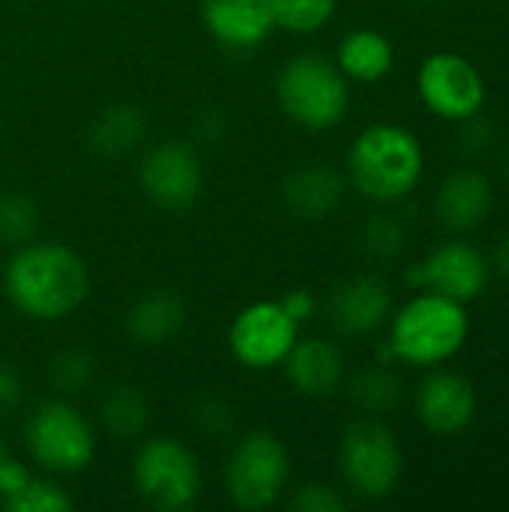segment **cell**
I'll return each mask as SVG.
<instances>
[{"label":"cell","mask_w":509,"mask_h":512,"mask_svg":"<svg viewBox=\"0 0 509 512\" xmlns=\"http://www.w3.org/2000/svg\"><path fill=\"white\" fill-rule=\"evenodd\" d=\"M90 291L81 255L54 240H30L12 249L3 270V294L30 321H63L78 312Z\"/></svg>","instance_id":"6da1fadb"},{"label":"cell","mask_w":509,"mask_h":512,"mask_svg":"<svg viewBox=\"0 0 509 512\" xmlns=\"http://www.w3.org/2000/svg\"><path fill=\"white\" fill-rule=\"evenodd\" d=\"M426 153L420 138L402 123H372L348 147V183L375 204L411 195L423 177Z\"/></svg>","instance_id":"7a4b0ae2"},{"label":"cell","mask_w":509,"mask_h":512,"mask_svg":"<svg viewBox=\"0 0 509 512\" xmlns=\"http://www.w3.org/2000/svg\"><path fill=\"white\" fill-rule=\"evenodd\" d=\"M471 318L465 303L450 300L444 294L426 291L411 297L393 318L387 348L396 363L435 369L450 363L468 342Z\"/></svg>","instance_id":"3957f363"},{"label":"cell","mask_w":509,"mask_h":512,"mask_svg":"<svg viewBox=\"0 0 509 512\" xmlns=\"http://www.w3.org/2000/svg\"><path fill=\"white\" fill-rule=\"evenodd\" d=\"M276 102L294 126L306 132H327L345 120L351 87L336 60L309 51L291 57L279 69Z\"/></svg>","instance_id":"277c9868"},{"label":"cell","mask_w":509,"mask_h":512,"mask_svg":"<svg viewBox=\"0 0 509 512\" xmlns=\"http://www.w3.org/2000/svg\"><path fill=\"white\" fill-rule=\"evenodd\" d=\"M24 447L33 465L57 477L84 474L96 459V429L72 399L54 396L36 405L24 426Z\"/></svg>","instance_id":"5b68a950"},{"label":"cell","mask_w":509,"mask_h":512,"mask_svg":"<svg viewBox=\"0 0 509 512\" xmlns=\"http://www.w3.org/2000/svg\"><path fill=\"white\" fill-rule=\"evenodd\" d=\"M291 483V456L276 432L252 429L240 435L225 462L228 501L243 512H264L279 504Z\"/></svg>","instance_id":"8992f818"},{"label":"cell","mask_w":509,"mask_h":512,"mask_svg":"<svg viewBox=\"0 0 509 512\" xmlns=\"http://www.w3.org/2000/svg\"><path fill=\"white\" fill-rule=\"evenodd\" d=\"M132 489L150 510H189L201 495L198 456L177 438H141L132 456Z\"/></svg>","instance_id":"52a82bcc"},{"label":"cell","mask_w":509,"mask_h":512,"mask_svg":"<svg viewBox=\"0 0 509 512\" xmlns=\"http://www.w3.org/2000/svg\"><path fill=\"white\" fill-rule=\"evenodd\" d=\"M402 447L378 420H354L339 441V474L345 489L360 501H384L402 480Z\"/></svg>","instance_id":"ba28073f"},{"label":"cell","mask_w":509,"mask_h":512,"mask_svg":"<svg viewBox=\"0 0 509 512\" xmlns=\"http://www.w3.org/2000/svg\"><path fill=\"white\" fill-rule=\"evenodd\" d=\"M138 186L159 210H189L204 189V162L192 141L168 138L141 150Z\"/></svg>","instance_id":"9c48e42d"},{"label":"cell","mask_w":509,"mask_h":512,"mask_svg":"<svg viewBox=\"0 0 509 512\" xmlns=\"http://www.w3.org/2000/svg\"><path fill=\"white\" fill-rule=\"evenodd\" d=\"M297 339L300 324L285 312L279 300H255L234 315L228 330V351L243 369L270 372L282 366Z\"/></svg>","instance_id":"30bf717a"},{"label":"cell","mask_w":509,"mask_h":512,"mask_svg":"<svg viewBox=\"0 0 509 512\" xmlns=\"http://www.w3.org/2000/svg\"><path fill=\"white\" fill-rule=\"evenodd\" d=\"M417 93L435 117L450 123H465L486 105V81L480 69L456 51H435L423 60Z\"/></svg>","instance_id":"8fae6325"},{"label":"cell","mask_w":509,"mask_h":512,"mask_svg":"<svg viewBox=\"0 0 509 512\" xmlns=\"http://www.w3.org/2000/svg\"><path fill=\"white\" fill-rule=\"evenodd\" d=\"M489 279H492L489 258L465 240L444 243V246L432 249L417 267L408 270L411 285L444 294L465 306L474 303L489 288Z\"/></svg>","instance_id":"7c38bea8"},{"label":"cell","mask_w":509,"mask_h":512,"mask_svg":"<svg viewBox=\"0 0 509 512\" xmlns=\"http://www.w3.org/2000/svg\"><path fill=\"white\" fill-rule=\"evenodd\" d=\"M414 414L432 435H462L477 417V390L465 375L435 369L414 393Z\"/></svg>","instance_id":"4fadbf2b"},{"label":"cell","mask_w":509,"mask_h":512,"mask_svg":"<svg viewBox=\"0 0 509 512\" xmlns=\"http://www.w3.org/2000/svg\"><path fill=\"white\" fill-rule=\"evenodd\" d=\"M393 315V291L384 279L372 273H360L345 279L339 288H333L327 300V318L330 327L339 336H372L381 330Z\"/></svg>","instance_id":"5bb4252c"},{"label":"cell","mask_w":509,"mask_h":512,"mask_svg":"<svg viewBox=\"0 0 509 512\" xmlns=\"http://www.w3.org/2000/svg\"><path fill=\"white\" fill-rule=\"evenodd\" d=\"M495 207V189L477 168H456L447 174L435 192L432 210L441 228L453 234H468L480 228Z\"/></svg>","instance_id":"9a60e30c"},{"label":"cell","mask_w":509,"mask_h":512,"mask_svg":"<svg viewBox=\"0 0 509 512\" xmlns=\"http://www.w3.org/2000/svg\"><path fill=\"white\" fill-rule=\"evenodd\" d=\"M282 372L303 399H330L345 384V357L324 336H300L282 360Z\"/></svg>","instance_id":"2e32d148"},{"label":"cell","mask_w":509,"mask_h":512,"mask_svg":"<svg viewBox=\"0 0 509 512\" xmlns=\"http://www.w3.org/2000/svg\"><path fill=\"white\" fill-rule=\"evenodd\" d=\"M345 189H348V177L339 168L327 162H306L285 174L279 195H282V204L297 219L321 222L342 207Z\"/></svg>","instance_id":"e0dca14e"},{"label":"cell","mask_w":509,"mask_h":512,"mask_svg":"<svg viewBox=\"0 0 509 512\" xmlns=\"http://www.w3.org/2000/svg\"><path fill=\"white\" fill-rule=\"evenodd\" d=\"M207 33L228 51H252L276 30L267 0H204Z\"/></svg>","instance_id":"ac0fdd59"},{"label":"cell","mask_w":509,"mask_h":512,"mask_svg":"<svg viewBox=\"0 0 509 512\" xmlns=\"http://www.w3.org/2000/svg\"><path fill=\"white\" fill-rule=\"evenodd\" d=\"M186 327V300L174 288H150L132 300L123 330L135 348H162Z\"/></svg>","instance_id":"d6986e66"},{"label":"cell","mask_w":509,"mask_h":512,"mask_svg":"<svg viewBox=\"0 0 509 512\" xmlns=\"http://www.w3.org/2000/svg\"><path fill=\"white\" fill-rule=\"evenodd\" d=\"M147 141V117L138 105L111 102L87 123V147L99 159L117 162L141 153Z\"/></svg>","instance_id":"ffe728a7"},{"label":"cell","mask_w":509,"mask_h":512,"mask_svg":"<svg viewBox=\"0 0 509 512\" xmlns=\"http://www.w3.org/2000/svg\"><path fill=\"white\" fill-rule=\"evenodd\" d=\"M96 414H99L102 432L120 444H135L147 438V429L153 423V405H150L147 390L129 381L108 384L99 396Z\"/></svg>","instance_id":"44dd1931"},{"label":"cell","mask_w":509,"mask_h":512,"mask_svg":"<svg viewBox=\"0 0 509 512\" xmlns=\"http://www.w3.org/2000/svg\"><path fill=\"white\" fill-rule=\"evenodd\" d=\"M393 63H396L393 42L375 27L351 30L336 48V66L342 69L348 81H357V84H375L387 78Z\"/></svg>","instance_id":"7402d4cb"},{"label":"cell","mask_w":509,"mask_h":512,"mask_svg":"<svg viewBox=\"0 0 509 512\" xmlns=\"http://www.w3.org/2000/svg\"><path fill=\"white\" fill-rule=\"evenodd\" d=\"M99 381V360L87 345H66L48 363V384L54 396L75 399L90 393Z\"/></svg>","instance_id":"603a6c76"},{"label":"cell","mask_w":509,"mask_h":512,"mask_svg":"<svg viewBox=\"0 0 509 512\" xmlns=\"http://www.w3.org/2000/svg\"><path fill=\"white\" fill-rule=\"evenodd\" d=\"M348 396L366 417H384V414L396 411L402 402V378L387 363H378V366H369L366 372L354 375Z\"/></svg>","instance_id":"cb8c5ba5"},{"label":"cell","mask_w":509,"mask_h":512,"mask_svg":"<svg viewBox=\"0 0 509 512\" xmlns=\"http://www.w3.org/2000/svg\"><path fill=\"white\" fill-rule=\"evenodd\" d=\"M39 231L36 201L21 189L0 192V246L18 249L30 243Z\"/></svg>","instance_id":"d4e9b609"},{"label":"cell","mask_w":509,"mask_h":512,"mask_svg":"<svg viewBox=\"0 0 509 512\" xmlns=\"http://www.w3.org/2000/svg\"><path fill=\"white\" fill-rule=\"evenodd\" d=\"M273 24L294 36H309L327 27L336 15L339 0H267Z\"/></svg>","instance_id":"484cf974"},{"label":"cell","mask_w":509,"mask_h":512,"mask_svg":"<svg viewBox=\"0 0 509 512\" xmlns=\"http://www.w3.org/2000/svg\"><path fill=\"white\" fill-rule=\"evenodd\" d=\"M357 243H360V252L372 261H396L405 252L408 231L402 219L390 213H375L360 225Z\"/></svg>","instance_id":"4316f807"},{"label":"cell","mask_w":509,"mask_h":512,"mask_svg":"<svg viewBox=\"0 0 509 512\" xmlns=\"http://www.w3.org/2000/svg\"><path fill=\"white\" fill-rule=\"evenodd\" d=\"M0 507L6 512H69L75 501L57 480L30 474L21 489H15L0 501Z\"/></svg>","instance_id":"83f0119b"},{"label":"cell","mask_w":509,"mask_h":512,"mask_svg":"<svg viewBox=\"0 0 509 512\" xmlns=\"http://www.w3.org/2000/svg\"><path fill=\"white\" fill-rule=\"evenodd\" d=\"M189 420L207 438H228L237 426V411L222 393H204L192 402Z\"/></svg>","instance_id":"f1b7e54d"},{"label":"cell","mask_w":509,"mask_h":512,"mask_svg":"<svg viewBox=\"0 0 509 512\" xmlns=\"http://www.w3.org/2000/svg\"><path fill=\"white\" fill-rule=\"evenodd\" d=\"M348 498L330 486V483H318V480H309V483H300L291 495H288V510L291 512H342L348 510Z\"/></svg>","instance_id":"f546056e"},{"label":"cell","mask_w":509,"mask_h":512,"mask_svg":"<svg viewBox=\"0 0 509 512\" xmlns=\"http://www.w3.org/2000/svg\"><path fill=\"white\" fill-rule=\"evenodd\" d=\"M24 405V378L12 363L0 360V420H9Z\"/></svg>","instance_id":"4dcf8cb0"},{"label":"cell","mask_w":509,"mask_h":512,"mask_svg":"<svg viewBox=\"0 0 509 512\" xmlns=\"http://www.w3.org/2000/svg\"><path fill=\"white\" fill-rule=\"evenodd\" d=\"M492 141H495V132H492L489 123L480 120V114L465 120V129L459 135V147H462L465 156H483L492 147Z\"/></svg>","instance_id":"1f68e13d"},{"label":"cell","mask_w":509,"mask_h":512,"mask_svg":"<svg viewBox=\"0 0 509 512\" xmlns=\"http://www.w3.org/2000/svg\"><path fill=\"white\" fill-rule=\"evenodd\" d=\"M225 129H228V123H225V114H222L219 108H204V111H198L195 120H192V132H195V138L204 141V144L222 141V138H225Z\"/></svg>","instance_id":"d6a6232c"},{"label":"cell","mask_w":509,"mask_h":512,"mask_svg":"<svg viewBox=\"0 0 509 512\" xmlns=\"http://www.w3.org/2000/svg\"><path fill=\"white\" fill-rule=\"evenodd\" d=\"M279 303L285 306V312H288L297 324H303V321H309V318L315 315V297H312V291H306V288H291V291H285V297H282Z\"/></svg>","instance_id":"836d02e7"},{"label":"cell","mask_w":509,"mask_h":512,"mask_svg":"<svg viewBox=\"0 0 509 512\" xmlns=\"http://www.w3.org/2000/svg\"><path fill=\"white\" fill-rule=\"evenodd\" d=\"M495 267H498V273L509 282V234L498 243V249H495Z\"/></svg>","instance_id":"e575fe53"},{"label":"cell","mask_w":509,"mask_h":512,"mask_svg":"<svg viewBox=\"0 0 509 512\" xmlns=\"http://www.w3.org/2000/svg\"><path fill=\"white\" fill-rule=\"evenodd\" d=\"M12 459V453H9V444L3 441V435H0V471H3V465Z\"/></svg>","instance_id":"d590c367"},{"label":"cell","mask_w":509,"mask_h":512,"mask_svg":"<svg viewBox=\"0 0 509 512\" xmlns=\"http://www.w3.org/2000/svg\"><path fill=\"white\" fill-rule=\"evenodd\" d=\"M504 174H507V180H509V147H507V153H504Z\"/></svg>","instance_id":"8d00e7d4"},{"label":"cell","mask_w":509,"mask_h":512,"mask_svg":"<svg viewBox=\"0 0 509 512\" xmlns=\"http://www.w3.org/2000/svg\"><path fill=\"white\" fill-rule=\"evenodd\" d=\"M420 3H432V0H420Z\"/></svg>","instance_id":"74e56055"}]
</instances>
